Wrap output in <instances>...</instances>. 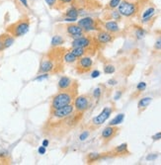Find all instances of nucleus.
<instances>
[{"mask_svg":"<svg viewBox=\"0 0 161 165\" xmlns=\"http://www.w3.org/2000/svg\"><path fill=\"white\" fill-rule=\"evenodd\" d=\"M77 96V90L70 89L65 91H59L52 97L51 102V110L59 109L66 105L73 104L74 98Z\"/></svg>","mask_w":161,"mask_h":165,"instance_id":"1","label":"nucleus"},{"mask_svg":"<svg viewBox=\"0 0 161 165\" xmlns=\"http://www.w3.org/2000/svg\"><path fill=\"white\" fill-rule=\"evenodd\" d=\"M30 19L28 17H23L17 22L9 25L6 28V33L10 34L14 38H19L26 35L30 30Z\"/></svg>","mask_w":161,"mask_h":165,"instance_id":"2","label":"nucleus"},{"mask_svg":"<svg viewBox=\"0 0 161 165\" xmlns=\"http://www.w3.org/2000/svg\"><path fill=\"white\" fill-rule=\"evenodd\" d=\"M93 100L94 99L92 98V96H90L88 94H83L75 97L73 101V106L76 114L82 115L86 111H88V110L91 108Z\"/></svg>","mask_w":161,"mask_h":165,"instance_id":"3","label":"nucleus"},{"mask_svg":"<svg viewBox=\"0 0 161 165\" xmlns=\"http://www.w3.org/2000/svg\"><path fill=\"white\" fill-rule=\"evenodd\" d=\"M139 6L137 2L130 1V0H122L121 3L118 6V11L123 17L130 18L137 14Z\"/></svg>","mask_w":161,"mask_h":165,"instance_id":"4","label":"nucleus"},{"mask_svg":"<svg viewBox=\"0 0 161 165\" xmlns=\"http://www.w3.org/2000/svg\"><path fill=\"white\" fill-rule=\"evenodd\" d=\"M76 23L78 26L81 27L84 33H90V32L101 30V25H99V21L89 16H85L83 18L78 19Z\"/></svg>","mask_w":161,"mask_h":165,"instance_id":"5","label":"nucleus"},{"mask_svg":"<svg viewBox=\"0 0 161 165\" xmlns=\"http://www.w3.org/2000/svg\"><path fill=\"white\" fill-rule=\"evenodd\" d=\"M75 110L73 104H69L64 107H61V108L51 110V118L54 121H62V120L72 116Z\"/></svg>","mask_w":161,"mask_h":165,"instance_id":"6","label":"nucleus"},{"mask_svg":"<svg viewBox=\"0 0 161 165\" xmlns=\"http://www.w3.org/2000/svg\"><path fill=\"white\" fill-rule=\"evenodd\" d=\"M93 59L90 56H83L76 61V72L78 74L87 73L92 69Z\"/></svg>","mask_w":161,"mask_h":165,"instance_id":"7","label":"nucleus"},{"mask_svg":"<svg viewBox=\"0 0 161 165\" xmlns=\"http://www.w3.org/2000/svg\"><path fill=\"white\" fill-rule=\"evenodd\" d=\"M113 111H114V110H113L112 107H105V108L101 111V113L99 115H97L96 117H94V118L91 120V122H90V123H91V126L93 127H95V129L100 126H102V125L110 118V116L112 115Z\"/></svg>","mask_w":161,"mask_h":165,"instance_id":"8","label":"nucleus"},{"mask_svg":"<svg viewBox=\"0 0 161 165\" xmlns=\"http://www.w3.org/2000/svg\"><path fill=\"white\" fill-rule=\"evenodd\" d=\"M95 42H97L95 41V38H92V37L84 34L83 36L79 37V38L73 39V41L71 42V47H83V49H86L88 51V49H90L93 46H94Z\"/></svg>","mask_w":161,"mask_h":165,"instance_id":"9","label":"nucleus"},{"mask_svg":"<svg viewBox=\"0 0 161 165\" xmlns=\"http://www.w3.org/2000/svg\"><path fill=\"white\" fill-rule=\"evenodd\" d=\"M120 132V129L118 126H108L105 127L101 132V139L104 143H108L117 136Z\"/></svg>","mask_w":161,"mask_h":165,"instance_id":"10","label":"nucleus"},{"mask_svg":"<svg viewBox=\"0 0 161 165\" xmlns=\"http://www.w3.org/2000/svg\"><path fill=\"white\" fill-rule=\"evenodd\" d=\"M64 28H65V33H66V35L72 39H77L79 38V37L83 36L84 34H86L84 33V31L82 30L81 27L77 25V23H68L65 25Z\"/></svg>","mask_w":161,"mask_h":165,"instance_id":"11","label":"nucleus"},{"mask_svg":"<svg viewBox=\"0 0 161 165\" xmlns=\"http://www.w3.org/2000/svg\"><path fill=\"white\" fill-rule=\"evenodd\" d=\"M115 40V35L111 34L110 32L106 31V30H99L97 31L96 35H95V41H96L98 44H110Z\"/></svg>","mask_w":161,"mask_h":165,"instance_id":"12","label":"nucleus"},{"mask_svg":"<svg viewBox=\"0 0 161 165\" xmlns=\"http://www.w3.org/2000/svg\"><path fill=\"white\" fill-rule=\"evenodd\" d=\"M57 88L59 91H65L75 88V81L68 76H61L57 83Z\"/></svg>","mask_w":161,"mask_h":165,"instance_id":"13","label":"nucleus"},{"mask_svg":"<svg viewBox=\"0 0 161 165\" xmlns=\"http://www.w3.org/2000/svg\"><path fill=\"white\" fill-rule=\"evenodd\" d=\"M54 68L55 63L54 59L51 58V57H46V58H44L41 61L39 73H49V72H52Z\"/></svg>","mask_w":161,"mask_h":165,"instance_id":"14","label":"nucleus"},{"mask_svg":"<svg viewBox=\"0 0 161 165\" xmlns=\"http://www.w3.org/2000/svg\"><path fill=\"white\" fill-rule=\"evenodd\" d=\"M109 154L111 156H124V155L130 154L128 143L125 142V143H122L120 144V146H116L114 149H112V150L109 152Z\"/></svg>","mask_w":161,"mask_h":165,"instance_id":"15","label":"nucleus"},{"mask_svg":"<svg viewBox=\"0 0 161 165\" xmlns=\"http://www.w3.org/2000/svg\"><path fill=\"white\" fill-rule=\"evenodd\" d=\"M103 28L113 35L118 34L121 31L120 26L119 24H118V21H114V20H112V21H111V20L110 21H106L103 24Z\"/></svg>","mask_w":161,"mask_h":165,"instance_id":"16","label":"nucleus"},{"mask_svg":"<svg viewBox=\"0 0 161 165\" xmlns=\"http://www.w3.org/2000/svg\"><path fill=\"white\" fill-rule=\"evenodd\" d=\"M105 157V153H99V152H90L86 156V162L88 164L95 163V162L101 160Z\"/></svg>","mask_w":161,"mask_h":165,"instance_id":"17","label":"nucleus"},{"mask_svg":"<svg viewBox=\"0 0 161 165\" xmlns=\"http://www.w3.org/2000/svg\"><path fill=\"white\" fill-rule=\"evenodd\" d=\"M64 16L65 17H71V18H78V17L80 16L78 7L74 4L70 5L69 7H67V8L65 9Z\"/></svg>","mask_w":161,"mask_h":165,"instance_id":"18","label":"nucleus"},{"mask_svg":"<svg viewBox=\"0 0 161 165\" xmlns=\"http://www.w3.org/2000/svg\"><path fill=\"white\" fill-rule=\"evenodd\" d=\"M154 13H155L154 7H148V8L142 13V16H141L142 23H147L148 21H150V19H152Z\"/></svg>","mask_w":161,"mask_h":165,"instance_id":"19","label":"nucleus"},{"mask_svg":"<svg viewBox=\"0 0 161 165\" xmlns=\"http://www.w3.org/2000/svg\"><path fill=\"white\" fill-rule=\"evenodd\" d=\"M122 15L120 14V12L118 10H108V12L105 15V19L107 20H114V21H120L122 19Z\"/></svg>","mask_w":161,"mask_h":165,"instance_id":"20","label":"nucleus"},{"mask_svg":"<svg viewBox=\"0 0 161 165\" xmlns=\"http://www.w3.org/2000/svg\"><path fill=\"white\" fill-rule=\"evenodd\" d=\"M151 102H152L151 97H143V98L140 99L137 103V108L139 110V112H141L144 109H146Z\"/></svg>","mask_w":161,"mask_h":165,"instance_id":"21","label":"nucleus"},{"mask_svg":"<svg viewBox=\"0 0 161 165\" xmlns=\"http://www.w3.org/2000/svg\"><path fill=\"white\" fill-rule=\"evenodd\" d=\"M77 59H78V58H77V57L75 56L70 51L64 52L63 56H62V61H63L65 63H67V64L75 63V62L77 61Z\"/></svg>","mask_w":161,"mask_h":165,"instance_id":"22","label":"nucleus"},{"mask_svg":"<svg viewBox=\"0 0 161 165\" xmlns=\"http://www.w3.org/2000/svg\"><path fill=\"white\" fill-rule=\"evenodd\" d=\"M1 37H2V40H3L5 49H8V47H10L12 46V45L14 44L15 38H14L13 36H11L10 34L6 33V34H4V35H1Z\"/></svg>","mask_w":161,"mask_h":165,"instance_id":"23","label":"nucleus"},{"mask_svg":"<svg viewBox=\"0 0 161 165\" xmlns=\"http://www.w3.org/2000/svg\"><path fill=\"white\" fill-rule=\"evenodd\" d=\"M65 42V40L63 37L61 36V35H54V37L52 38V47H60L62 46Z\"/></svg>","mask_w":161,"mask_h":165,"instance_id":"24","label":"nucleus"},{"mask_svg":"<svg viewBox=\"0 0 161 165\" xmlns=\"http://www.w3.org/2000/svg\"><path fill=\"white\" fill-rule=\"evenodd\" d=\"M69 51L71 52L72 54L77 57V58L85 56L86 52H88L86 49H83V47H71V49H70Z\"/></svg>","mask_w":161,"mask_h":165,"instance_id":"25","label":"nucleus"},{"mask_svg":"<svg viewBox=\"0 0 161 165\" xmlns=\"http://www.w3.org/2000/svg\"><path fill=\"white\" fill-rule=\"evenodd\" d=\"M74 2H75V0H57L55 9H57V10L66 9L67 7L70 6V5L74 4Z\"/></svg>","mask_w":161,"mask_h":165,"instance_id":"26","label":"nucleus"},{"mask_svg":"<svg viewBox=\"0 0 161 165\" xmlns=\"http://www.w3.org/2000/svg\"><path fill=\"white\" fill-rule=\"evenodd\" d=\"M124 120H125V114L121 113L119 115H117L114 119L111 120L109 126H119V125H121L124 122Z\"/></svg>","mask_w":161,"mask_h":165,"instance_id":"27","label":"nucleus"},{"mask_svg":"<svg viewBox=\"0 0 161 165\" xmlns=\"http://www.w3.org/2000/svg\"><path fill=\"white\" fill-rule=\"evenodd\" d=\"M102 93H103L102 87L101 86H98L94 90H93V92H92V98L94 99V100H96V101L98 102L100 100V98H101Z\"/></svg>","mask_w":161,"mask_h":165,"instance_id":"28","label":"nucleus"},{"mask_svg":"<svg viewBox=\"0 0 161 165\" xmlns=\"http://www.w3.org/2000/svg\"><path fill=\"white\" fill-rule=\"evenodd\" d=\"M122 0H110L109 3L107 4L106 6V9L107 10H114V9H117L119 4L121 3Z\"/></svg>","mask_w":161,"mask_h":165,"instance_id":"29","label":"nucleus"},{"mask_svg":"<svg viewBox=\"0 0 161 165\" xmlns=\"http://www.w3.org/2000/svg\"><path fill=\"white\" fill-rule=\"evenodd\" d=\"M135 35L137 37V40H141L145 35V31L143 30L141 27H135Z\"/></svg>","mask_w":161,"mask_h":165,"instance_id":"30","label":"nucleus"},{"mask_svg":"<svg viewBox=\"0 0 161 165\" xmlns=\"http://www.w3.org/2000/svg\"><path fill=\"white\" fill-rule=\"evenodd\" d=\"M116 71V67L113 64H105L104 65V73L105 74H113Z\"/></svg>","mask_w":161,"mask_h":165,"instance_id":"31","label":"nucleus"},{"mask_svg":"<svg viewBox=\"0 0 161 165\" xmlns=\"http://www.w3.org/2000/svg\"><path fill=\"white\" fill-rule=\"evenodd\" d=\"M153 51L161 52V35L158 36V38L156 39V41L154 42V46H153Z\"/></svg>","mask_w":161,"mask_h":165,"instance_id":"32","label":"nucleus"},{"mask_svg":"<svg viewBox=\"0 0 161 165\" xmlns=\"http://www.w3.org/2000/svg\"><path fill=\"white\" fill-rule=\"evenodd\" d=\"M89 136H90V132L89 131L82 132L81 134H79V141H85L88 139V137H89Z\"/></svg>","mask_w":161,"mask_h":165,"instance_id":"33","label":"nucleus"},{"mask_svg":"<svg viewBox=\"0 0 161 165\" xmlns=\"http://www.w3.org/2000/svg\"><path fill=\"white\" fill-rule=\"evenodd\" d=\"M45 1H46L47 6H49L51 9H55V7H56V3H57V0H45Z\"/></svg>","mask_w":161,"mask_h":165,"instance_id":"34","label":"nucleus"},{"mask_svg":"<svg viewBox=\"0 0 161 165\" xmlns=\"http://www.w3.org/2000/svg\"><path fill=\"white\" fill-rule=\"evenodd\" d=\"M146 89V83L145 82H139L137 85V90L138 92H142L144 91V90Z\"/></svg>","mask_w":161,"mask_h":165,"instance_id":"35","label":"nucleus"},{"mask_svg":"<svg viewBox=\"0 0 161 165\" xmlns=\"http://www.w3.org/2000/svg\"><path fill=\"white\" fill-rule=\"evenodd\" d=\"M47 78H49V73H42V74H40V75H38L34 80L35 81H43Z\"/></svg>","mask_w":161,"mask_h":165,"instance_id":"36","label":"nucleus"},{"mask_svg":"<svg viewBox=\"0 0 161 165\" xmlns=\"http://www.w3.org/2000/svg\"><path fill=\"white\" fill-rule=\"evenodd\" d=\"M77 20H78V18H71V17H65L64 16L61 21L66 22V23H75V22H77Z\"/></svg>","mask_w":161,"mask_h":165,"instance_id":"37","label":"nucleus"},{"mask_svg":"<svg viewBox=\"0 0 161 165\" xmlns=\"http://www.w3.org/2000/svg\"><path fill=\"white\" fill-rule=\"evenodd\" d=\"M158 157V154H155V153H151V154H148V155L146 156V160L148 161H153L155 160Z\"/></svg>","mask_w":161,"mask_h":165,"instance_id":"38","label":"nucleus"},{"mask_svg":"<svg viewBox=\"0 0 161 165\" xmlns=\"http://www.w3.org/2000/svg\"><path fill=\"white\" fill-rule=\"evenodd\" d=\"M8 156H9V154H8V151L7 150H2L1 152H0V158H1L2 160H4V159Z\"/></svg>","mask_w":161,"mask_h":165,"instance_id":"39","label":"nucleus"},{"mask_svg":"<svg viewBox=\"0 0 161 165\" xmlns=\"http://www.w3.org/2000/svg\"><path fill=\"white\" fill-rule=\"evenodd\" d=\"M38 152H39V154H45L47 152V147L46 146H40L39 148H38Z\"/></svg>","mask_w":161,"mask_h":165,"instance_id":"40","label":"nucleus"},{"mask_svg":"<svg viewBox=\"0 0 161 165\" xmlns=\"http://www.w3.org/2000/svg\"><path fill=\"white\" fill-rule=\"evenodd\" d=\"M100 74H101V72L99 70H93L91 72V78H97V77L100 76Z\"/></svg>","mask_w":161,"mask_h":165,"instance_id":"41","label":"nucleus"},{"mask_svg":"<svg viewBox=\"0 0 161 165\" xmlns=\"http://www.w3.org/2000/svg\"><path fill=\"white\" fill-rule=\"evenodd\" d=\"M151 139H153V141H159V139H161V132H156L155 134H153V136H151Z\"/></svg>","mask_w":161,"mask_h":165,"instance_id":"42","label":"nucleus"},{"mask_svg":"<svg viewBox=\"0 0 161 165\" xmlns=\"http://www.w3.org/2000/svg\"><path fill=\"white\" fill-rule=\"evenodd\" d=\"M19 1H20V3H21L25 7V8H27V9L30 8L29 3H28V0H19Z\"/></svg>","mask_w":161,"mask_h":165,"instance_id":"43","label":"nucleus"},{"mask_svg":"<svg viewBox=\"0 0 161 165\" xmlns=\"http://www.w3.org/2000/svg\"><path fill=\"white\" fill-rule=\"evenodd\" d=\"M107 83L109 85H111V86H114V85H117L118 81L116 80V79H109V80L107 81Z\"/></svg>","mask_w":161,"mask_h":165,"instance_id":"44","label":"nucleus"},{"mask_svg":"<svg viewBox=\"0 0 161 165\" xmlns=\"http://www.w3.org/2000/svg\"><path fill=\"white\" fill-rule=\"evenodd\" d=\"M5 49V47H4V42H3V40H2V37L0 36V52H3Z\"/></svg>","mask_w":161,"mask_h":165,"instance_id":"45","label":"nucleus"},{"mask_svg":"<svg viewBox=\"0 0 161 165\" xmlns=\"http://www.w3.org/2000/svg\"><path fill=\"white\" fill-rule=\"evenodd\" d=\"M122 94H123V92H122V91H118L117 93L115 94L114 99H115V100H119V99L121 98V96H122Z\"/></svg>","mask_w":161,"mask_h":165,"instance_id":"46","label":"nucleus"},{"mask_svg":"<svg viewBox=\"0 0 161 165\" xmlns=\"http://www.w3.org/2000/svg\"><path fill=\"white\" fill-rule=\"evenodd\" d=\"M49 139H45L44 141H43V143H42V146H49Z\"/></svg>","mask_w":161,"mask_h":165,"instance_id":"47","label":"nucleus"}]
</instances>
